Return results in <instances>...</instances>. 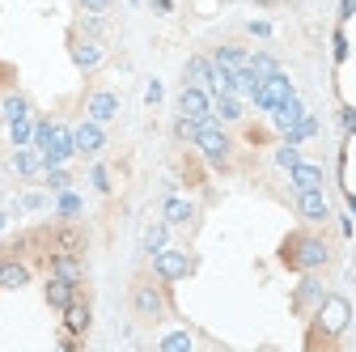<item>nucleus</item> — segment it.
I'll use <instances>...</instances> for the list:
<instances>
[{"label":"nucleus","instance_id":"1","mask_svg":"<svg viewBox=\"0 0 356 352\" xmlns=\"http://www.w3.org/2000/svg\"><path fill=\"white\" fill-rule=\"evenodd\" d=\"M280 263L289 272H314V268H327L331 263V246L323 234H309V230H297L289 234V242L280 246Z\"/></svg>","mask_w":356,"mask_h":352},{"label":"nucleus","instance_id":"2","mask_svg":"<svg viewBox=\"0 0 356 352\" xmlns=\"http://www.w3.org/2000/svg\"><path fill=\"white\" fill-rule=\"evenodd\" d=\"M127 305H131V319L136 323H161L165 314V289L157 276H136L131 280V293H127Z\"/></svg>","mask_w":356,"mask_h":352},{"label":"nucleus","instance_id":"3","mask_svg":"<svg viewBox=\"0 0 356 352\" xmlns=\"http://www.w3.org/2000/svg\"><path fill=\"white\" fill-rule=\"evenodd\" d=\"M195 145L208 153V161H212L216 170H229V161H234V141L220 131L216 119H200V136H195Z\"/></svg>","mask_w":356,"mask_h":352},{"label":"nucleus","instance_id":"4","mask_svg":"<svg viewBox=\"0 0 356 352\" xmlns=\"http://www.w3.org/2000/svg\"><path fill=\"white\" fill-rule=\"evenodd\" d=\"M348 319H352V310H348V301H343V297H323V314H318L314 335L327 331V339H331V335H339V331L348 327Z\"/></svg>","mask_w":356,"mask_h":352},{"label":"nucleus","instance_id":"5","mask_svg":"<svg viewBox=\"0 0 356 352\" xmlns=\"http://www.w3.org/2000/svg\"><path fill=\"white\" fill-rule=\"evenodd\" d=\"M293 98V85H289V77L284 72H276V77H267L259 90H254V106H263V111H276L280 102H289Z\"/></svg>","mask_w":356,"mask_h":352},{"label":"nucleus","instance_id":"6","mask_svg":"<svg viewBox=\"0 0 356 352\" xmlns=\"http://www.w3.org/2000/svg\"><path fill=\"white\" fill-rule=\"evenodd\" d=\"M178 115L187 119H212V94L204 90V85H183V98H178Z\"/></svg>","mask_w":356,"mask_h":352},{"label":"nucleus","instance_id":"7","mask_svg":"<svg viewBox=\"0 0 356 352\" xmlns=\"http://www.w3.org/2000/svg\"><path fill=\"white\" fill-rule=\"evenodd\" d=\"M68 51H72V60L81 64V68H94L98 60H102V42L94 38V34H85L81 26L68 34Z\"/></svg>","mask_w":356,"mask_h":352},{"label":"nucleus","instance_id":"8","mask_svg":"<svg viewBox=\"0 0 356 352\" xmlns=\"http://www.w3.org/2000/svg\"><path fill=\"white\" fill-rule=\"evenodd\" d=\"M191 268H195V259H187V255H174V250H157V259H153V272L170 285V280H183V276H191Z\"/></svg>","mask_w":356,"mask_h":352},{"label":"nucleus","instance_id":"9","mask_svg":"<svg viewBox=\"0 0 356 352\" xmlns=\"http://www.w3.org/2000/svg\"><path fill=\"white\" fill-rule=\"evenodd\" d=\"M30 263L26 259H17L13 250H5V255H0V289H26L30 285Z\"/></svg>","mask_w":356,"mask_h":352},{"label":"nucleus","instance_id":"10","mask_svg":"<svg viewBox=\"0 0 356 352\" xmlns=\"http://www.w3.org/2000/svg\"><path fill=\"white\" fill-rule=\"evenodd\" d=\"M42 268L60 280H81V250H51L42 255Z\"/></svg>","mask_w":356,"mask_h":352},{"label":"nucleus","instance_id":"11","mask_svg":"<svg viewBox=\"0 0 356 352\" xmlns=\"http://www.w3.org/2000/svg\"><path fill=\"white\" fill-rule=\"evenodd\" d=\"M60 314H64V331H68V335H85V331H89V323H94V310H89V297H85V293H81V297H72Z\"/></svg>","mask_w":356,"mask_h":352},{"label":"nucleus","instance_id":"12","mask_svg":"<svg viewBox=\"0 0 356 352\" xmlns=\"http://www.w3.org/2000/svg\"><path fill=\"white\" fill-rule=\"evenodd\" d=\"M85 289H81V280H60V276H51L47 280V289H42V297H47V305L51 310H64V305L72 301V297H81Z\"/></svg>","mask_w":356,"mask_h":352},{"label":"nucleus","instance_id":"13","mask_svg":"<svg viewBox=\"0 0 356 352\" xmlns=\"http://www.w3.org/2000/svg\"><path fill=\"white\" fill-rule=\"evenodd\" d=\"M297 212L305 216V221H327V216H331V204L323 200V191H297Z\"/></svg>","mask_w":356,"mask_h":352},{"label":"nucleus","instance_id":"14","mask_svg":"<svg viewBox=\"0 0 356 352\" xmlns=\"http://www.w3.org/2000/svg\"><path fill=\"white\" fill-rule=\"evenodd\" d=\"M72 145H76V153H98V149L106 145V131H102V123H98V119L81 123V127H76V141H72Z\"/></svg>","mask_w":356,"mask_h":352},{"label":"nucleus","instance_id":"15","mask_svg":"<svg viewBox=\"0 0 356 352\" xmlns=\"http://www.w3.org/2000/svg\"><path fill=\"white\" fill-rule=\"evenodd\" d=\"M212 64H216V68H225V72H238V68H246V64H250V56H246L242 47H234V42H229V47H216Z\"/></svg>","mask_w":356,"mask_h":352},{"label":"nucleus","instance_id":"16","mask_svg":"<svg viewBox=\"0 0 356 352\" xmlns=\"http://www.w3.org/2000/svg\"><path fill=\"white\" fill-rule=\"evenodd\" d=\"M293 183H297V191H323V170L318 166H293Z\"/></svg>","mask_w":356,"mask_h":352},{"label":"nucleus","instance_id":"17","mask_svg":"<svg viewBox=\"0 0 356 352\" xmlns=\"http://www.w3.org/2000/svg\"><path fill=\"white\" fill-rule=\"evenodd\" d=\"M293 301H297V314H305V310H318V305H314V301H323V289H318V280H314V276H305Z\"/></svg>","mask_w":356,"mask_h":352},{"label":"nucleus","instance_id":"18","mask_svg":"<svg viewBox=\"0 0 356 352\" xmlns=\"http://www.w3.org/2000/svg\"><path fill=\"white\" fill-rule=\"evenodd\" d=\"M208 72H212V60L208 56H191L187 72H183V85H204V90H208Z\"/></svg>","mask_w":356,"mask_h":352},{"label":"nucleus","instance_id":"19","mask_svg":"<svg viewBox=\"0 0 356 352\" xmlns=\"http://www.w3.org/2000/svg\"><path fill=\"white\" fill-rule=\"evenodd\" d=\"M297 119H301V102H297V98H289V102H280V106H276V123H280L284 131H293V123H297Z\"/></svg>","mask_w":356,"mask_h":352},{"label":"nucleus","instance_id":"20","mask_svg":"<svg viewBox=\"0 0 356 352\" xmlns=\"http://www.w3.org/2000/svg\"><path fill=\"white\" fill-rule=\"evenodd\" d=\"M212 102H216V115H220V119H234V123H238V119L246 115V111H242V102H238L234 94H225V98H212Z\"/></svg>","mask_w":356,"mask_h":352},{"label":"nucleus","instance_id":"21","mask_svg":"<svg viewBox=\"0 0 356 352\" xmlns=\"http://www.w3.org/2000/svg\"><path fill=\"white\" fill-rule=\"evenodd\" d=\"M250 72H254V77H259V85H263L267 77H276L280 68H276V60H272V56H254V60H250Z\"/></svg>","mask_w":356,"mask_h":352},{"label":"nucleus","instance_id":"22","mask_svg":"<svg viewBox=\"0 0 356 352\" xmlns=\"http://www.w3.org/2000/svg\"><path fill=\"white\" fill-rule=\"evenodd\" d=\"M174 136H178V141H195V136H200V123L187 119V115H178V119H174Z\"/></svg>","mask_w":356,"mask_h":352},{"label":"nucleus","instance_id":"23","mask_svg":"<svg viewBox=\"0 0 356 352\" xmlns=\"http://www.w3.org/2000/svg\"><path fill=\"white\" fill-rule=\"evenodd\" d=\"M111 115H115V98H111V94H98V98H94V119L102 123V119H111Z\"/></svg>","mask_w":356,"mask_h":352},{"label":"nucleus","instance_id":"24","mask_svg":"<svg viewBox=\"0 0 356 352\" xmlns=\"http://www.w3.org/2000/svg\"><path fill=\"white\" fill-rule=\"evenodd\" d=\"M165 221H191V208L183 200H170L165 204Z\"/></svg>","mask_w":356,"mask_h":352},{"label":"nucleus","instance_id":"25","mask_svg":"<svg viewBox=\"0 0 356 352\" xmlns=\"http://www.w3.org/2000/svg\"><path fill=\"white\" fill-rule=\"evenodd\" d=\"M76 5H81V13L98 17V13H106V9H111V0H76Z\"/></svg>","mask_w":356,"mask_h":352},{"label":"nucleus","instance_id":"26","mask_svg":"<svg viewBox=\"0 0 356 352\" xmlns=\"http://www.w3.org/2000/svg\"><path fill=\"white\" fill-rule=\"evenodd\" d=\"M76 208H81L76 195H60V216H76Z\"/></svg>","mask_w":356,"mask_h":352},{"label":"nucleus","instance_id":"27","mask_svg":"<svg viewBox=\"0 0 356 352\" xmlns=\"http://www.w3.org/2000/svg\"><path fill=\"white\" fill-rule=\"evenodd\" d=\"M13 141H17V145L30 141V123H26V119H13Z\"/></svg>","mask_w":356,"mask_h":352},{"label":"nucleus","instance_id":"28","mask_svg":"<svg viewBox=\"0 0 356 352\" xmlns=\"http://www.w3.org/2000/svg\"><path fill=\"white\" fill-rule=\"evenodd\" d=\"M161 348H170V352H183V348H191V339H187V335H170V339H161Z\"/></svg>","mask_w":356,"mask_h":352},{"label":"nucleus","instance_id":"29","mask_svg":"<svg viewBox=\"0 0 356 352\" xmlns=\"http://www.w3.org/2000/svg\"><path fill=\"white\" fill-rule=\"evenodd\" d=\"M5 115H9V119H26V102H22V98H9Z\"/></svg>","mask_w":356,"mask_h":352},{"label":"nucleus","instance_id":"30","mask_svg":"<svg viewBox=\"0 0 356 352\" xmlns=\"http://www.w3.org/2000/svg\"><path fill=\"white\" fill-rule=\"evenodd\" d=\"M161 246H165V230H161V225H157V230H149V250H153V255H157V250H161Z\"/></svg>","mask_w":356,"mask_h":352},{"label":"nucleus","instance_id":"31","mask_svg":"<svg viewBox=\"0 0 356 352\" xmlns=\"http://www.w3.org/2000/svg\"><path fill=\"white\" fill-rule=\"evenodd\" d=\"M47 183H51V187H68L72 179H68V170H51V174H47Z\"/></svg>","mask_w":356,"mask_h":352},{"label":"nucleus","instance_id":"32","mask_svg":"<svg viewBox=\"0 0 356 352\" xmlns=\"http://www.w3.org/2000/svg\"><path fill=\"white\" fill-rule=\"evenodd\" d=\"M17 170H22V174H34V157H30V153H17Z\"/></svg>","mask_w":356,"mask_h":352}]
</instances>
